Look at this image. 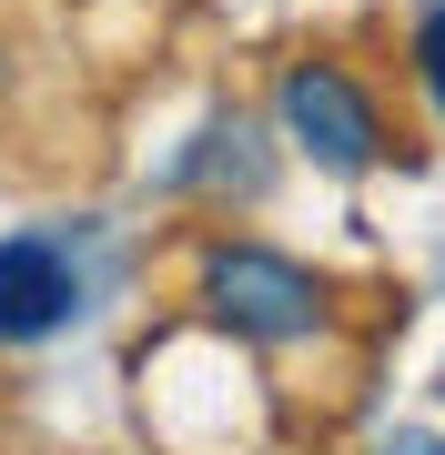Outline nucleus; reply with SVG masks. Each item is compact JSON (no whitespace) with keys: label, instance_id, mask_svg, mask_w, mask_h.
I'll list each match as a JSON object with an SVG mask.
<instances>
[{"label":"nucleus","instance_id":"nucleus-3","mask_svg":"<svg viewBox=\"0 0 445 455\" xmlns=\"http://www.w3.org/2000/svg\"><path fill=\"white\" fill-rule=\"evenodd\" d=\"M71 314H82L71 253L41 243V233H11V243H0V344H41V334H61Z\"/></svg>","mask_w":445,"mask_h":455},{"label":"nucleus","instance_id":"nucleus-2","mask_svg":"<svg viewBox=\"0 0 445 455\" xmlns=\"http://www.w3.org/2000/svg\"><path fill=\"white\" fill-rule=\"evenodd\" d=\"M274 112H283V142H294L314 172H375V163H385L375 101H364V82L334 71V61H294L283 92H274Z\"/></svg>","mask_w":445,"mask_h":455},{"label":"nucleus","instance_id":"nucleus-4","mask_svg":"<svg viewBox=\"0 0 445 455\" xmlns=\"http://www.w3.org/2000/svg\"><path fill=\"white\" fill-rule=\"evenodd\" d=\"M415 82H425V101L445 112V0H435L425 20H415Z\"/></svg>","mask_w":445,"mask_h":455},{"label":"nucleus","instance_id":"nucleus-5","mask_svg":"<svg viewBox=\"0 0 445 455\" xmlns=\"http://www.w3.org/2000/svg\"><path fill=\"white\" fill-rule=\"evenodd\" d=\"M375 455H445V435H385Z\"/></svg>","mask_w":445,"mask_h":455},{"label":"nucleus","instance_id":"nucleus-1","mask_svg":"<svg viewBox=\"0 0 445 455\" xmlns=\"http://www.w3.org/2000/svg\"><path fill=\"white\" fill-rule=\"evenodd\" d=\"M203 314L243 344H314L324 334V283L274 243H213L203 253Z\"/></svg>","mask_w":445,"mask_h":455}]
</instances>
